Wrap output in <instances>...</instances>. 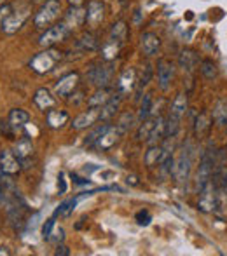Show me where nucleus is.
Listing matches in <instances>:
<instances>
[{
	"mask_svg": "<svg viewBox=\"0 0 227 256\" xmlns=\"http://www.w3.org/2000/svg\"><path fill=\"white\" fill-rule=\"evenodd\" d=\"M133 126V115L129 114V112H126V114H122V117L117 120V124H115V128L119 129V131L122 132V134H126V132L131 129Z\"/></svg>",
	"mask_w": 227,
	"mask_h": 256,
	"instance_id": "nucleus-37",
	"label": "nucleus"
},
{
	"mask_svg": "<svg viewBox=\"0 0 227 256\" xmlns=\"http://www.w3.org/2000/svg\"><path fill=\"white\" fill-rule=\"evenodd\" d=\"M4 4H6V0H0V6H4Z\"/></svg>",
	"mask_w": 227,
	"mask_h": 256,
	"instance_id": "nucleus-50",
	"label": "nucleus"
},
{
	"mask_svg": "<svg viewBox=\"0 0 227 256\" xmlns=\"http://www.w3.org/2000/svg\"><path fill=\"white\" fill-rule=\"evenodd\" d=\"M65 23L70 28L81 26L82 23H86V9H82L81 6H70V10L65 18Z\"/></svg>",
	"mask_w": 227,
	"mask_h": 256,
	"instance_id": "nucleus-20",
	"label": "nucleus"
},
{
	"mask_svg": "<svg viewBox=\"0 0 227 256\" xmlns=\"http://www.w3.org/2000/svg\"><path fill=\"white\" fill-rule=\"evenodd\" d=\"M199 72L206 80H215L218 77V66L213 60L210 58H204V60L199 61Z\"/></svg>",
	"mask_w": 227,
	"mask_h": 256,
	"instance_id": "nucleus-27",
	"label": "nucleus"
},
{
	"mask_svg": "<svg viewBox=\"0 0 227 256\" xmlns=\"http://www.w3.org/2000/svg\"><path fill=\"white\" fill-rule=\"evenodd\" d=\"M175 77V63L171 60L157 61V86L161 91H168Z\"/></svg>",
	"mask_w": 227,
	"mask_h": 256,
	"instance_id": "nucleus-8",
	"label": "nucleus"
},
{
	"mask_svg": "<svg viewBox=\"0 0 227 256\" xmlns=\"http://www.w3.org/2000/svg\"><path fill=\"white\" fill-rule=\"evenodd\" d=\"M4 200V185H2V180H0V202Z\"/></svg>",
	"mask_w": 227,
	"mask_h": 256,
	"instance_id": "nucleus-48",
	"label": "nucleus"
},
{
	"mask_svg": "<svg viewBox=\"0 0 227 256\" xmlns=\"http://www.w3.org/2000/svg\"><path fill=\"white\" fill-rule=\"evenodd\" d=\"M135 218H136V223H138L140 226H147L150 222H152V216H150L149 211H138Z\"/></svg>",
	"mask_w": 227,
	"mask_h": 256,
	"instance_id": "nucleus-39",
	"label": "nucleus"
},
{
	"mask_svg": "<svg viewBox=\"0 0 227 256\" xmlns=\"http://www.w3.org/2000/svg\"><path fill=\"white\" fill-rule=\"evenodd\" d=\"M61 58H63V52L61 51H58L55 48H46V51H41L32 58L28 66H30L32 72H35V74L46 75L55 70V66L61 61Z\"/></svg>",
	"mask_w": 227,
	"mask_h": 256,
	"instance_id": "nucleus-1",
	"label": "nucleus"
},
{
	"mask_svg": "<svg viewBox=\"0 0 227 256\" xmlns=\"http://www.w3.org/2000/svg\"><path fill=\"white\" fill-rule=\"evenodd\" d=\"M217 208V194H215L213 183H206L199 188V200H197V209L201 212H213Z\"/></svg>",
	"mask_w": 227,
	"mask_h": 256,
	"instance_id": "nucleus-9",
	"label": "nucleus"
},
{
	"mask_svg": "<svg viewBox=\"0 0 227 256\" xmlns=\"http://www.w3.org/2000/svg\"><path fill=\"white\" fill-rule=\"evenodd\" d=\"M178 64L187 75H192L196 72V68L199 66V54H197L194 49H182L178 56Z\"/></svg>",
	"mask_w": 227,
	"mask_h": 256,
	"instance_id": "nucleus-13",
	"label": "nucleus"
},
{
	"mask_svg": "<svg viewBox=\"0 0 227 256\" xmlns=\"http://www.w3.org/2000/svg\"><path fill=\"white\" fill-rule=\"evenodd\" d=\"M161 158H163V146L159 145H150V148L145 152V164L149 168L161 164Z\"/></svg>",
	"mask_w": 227,
	"mask_h": 256,
	"instance_id": "nucleus-32",
	"label": "nucleus"
},
{
	"mask_svg": "<svg viewBox=\"0 0 227 256\" xmlns=\"http://www.w3.org/2000/svg\"><path fill=\"white\" fill-rule=\"evenodd\" d=\"M98 37H96L93 32H86V34H82V37L77 40V48L81 49L82 52H91L95 51V49H98Z\"/></svg>",
	"mask_w": 227,
	"mask_h": 256,
	"instance_id": "nucleus-26",
	"label": "nucleus"
},
{
	"mask_svg": "<svg viewBox=\"0 0 227 256\" xmlns=\"http://www.w3.org/2000/svg\"><path fill=\"white\" fill-rule=\"evenodd\" d=\"M187 108H189V100H187V94L178 92V94L175 96V100H173V103H171L170 115H175V117L182 118L183 115H185Z\"/></svg>",
	"mask_w": 227,
	"mask_h": 256,
	"instance_id": "nucleus-25",
	"label": "nucleus"
},
{
	"mask_svg": "<svg viewBox=\"0 0 227 256\" xmlns=\"http://www.w3.org/2000/svg\"><path fill=\"white\" fill-rule=\"evenodd\" d=\"M79 86V74L74 72V74H68L65 77L60 78V82L55 86V96H61V98H67L72 92L77 89Z\"/></svg>",
	"mask_w": 227,
	"mask_h": 256,
	"instance_id": "nucleus-12",
	"label": "nucleus"
},
{
	"mask_svg": "<svg viewBox=\"0 0 227 256\" xmlns=\"http://www.w3.org/2000/svg\"><path fill=\"white\" fill-rule=\"evenodd\" d=\"M28 122H30V114L27 110H23V108H13L9 112V126L13 131L25 128Z\"/></svg>",
	"mask_w": 227,
	"mask_h": 256,
	"instance_id": "nucleus-18",
	"label": "nucleus"
},
{
	"mask_svg": "<svg viewBox=\"0 0 227 256\" xmlns=\"http://www.w3.org/2000/svg\"><path fill=\"white\" fill-rule=\"evenodd\" d=\"M213 166H215V154L211 155L210 150H206V152L201 155L199 169H197V188H201V186H204L206 183L211 182Z\"/></svg>",
	"mask_w": 227,
	"mask_h": 256,
	"instance_id": "nucleus-7",
	"label": "nucleus"
},
{
	"mask_svg": "<svg viewBox=\"0 0 227 256\" xmlns=\"http://www.w3.org/2000/svg\"><path fill=\"white\" fill-rule=\"evenodd\" d=\"M32 9H30V4L28 2H20L18 4V9L16 10H11V14L7 16L6 23L2 26V32L7 35H14L16 32H20L23 28V24L27 23L28 16H30Z\"/></svg>",
	"mask_w": 227,
	"mask_h": 256,
	"instance_id": "nucleus-5",
	"label": "nucleus"
},
{
	"mask_svg": "<svg viewBox=\"0 0 227 256\" xmlns=\"http://www.w3.org/2000/svg\"><path fill=\"white\" fill-rule=\"evenodd\" d=\"M150 78H152V64L147 63L145 66H143V72H142V78H140L138 82V92H142V89L145 88L147 84L150 82Z\"/></svg>",
	"mask_w": 227,
	"mask_h": 256,
	"instance_id": "nucleus-38",
	"label": "nucleus"
},
{
	"mask_svg": "<svg viewBox=\"0 0 227 256\" xmlns=\"http://www.w3.org/2000/svg\"><path fill=\"white\" fill-rule=\"evenodd\" d=\"M98 118H100V108L89 106L88 112H82L81 115H77V117L74 118V122H72V128H74L75 131L88 129V128H91V126L95 124Z\"/></svg>",
	"mask_w": 227,
	"mask_h": 256,
	"instance_id": "nucleus-15",
	"label": "nucleus"
},
{
	"mask_svg": "<svg viewBox=\"0 0 227 256\" xmlns=\"http://www.w3.org/2000/svg\"><path fill=\"white\" fill-rule=\"evenodd\" d=\"M0 169L4 174L13 176L21 169V160L11 150H2L0 152Z\"/></svg>",
	"mask_w": 227,
	"mask_h": 256,
	"instance_id": "nucleus-14",
	"label": "nucleus"
},
{
	"mask_svg": "<svg viewBox=\"0 0 227 256\" xmlns=\"http://www.w3.org/2000/svg\"><path fill=\"white\" fill-rule=\"evenodd\" d=\"M112 61H93L89 64L88 72H86V77L96 88H109V84L112 82L114 77V68H112Z\"/></svg>",
	"mask_w": 227,
	"mask_h": 256,
	"instance_id": "nucleus-2",
	"label": "nucleus"
},
{
	"mask_svg": "<svg viewBox=\"0 0 227 256\" xmlns=\"http://www.w3.org/2000/svg\"><path fill=\"white\" fill-rule=\"evenodd\" d=\"M63 239H65V230L63 228H58L56 232H53L51 237H49V240H55V242H61Z\"/></svg>",
	"mask_w": 227,
	"mask_h": 256,
	"instance_id": "nucleus-42",
	"label": "nucleus"
},
{
	"mask_svg": "<svg viewBox=\"0 0 227 256\" xmlns=\"http://www.w3.org/2000/svg\"><path fill=\"white\" fill-rule=\"evenodd\" d=\"M61 14V2L60 0H46V4H42L39 12L34 18V24L39 30H48L53 23L60 18Z\"/></svg>",
	"mask_w": 227,
	"mask_h": 256,
	"instance_id": "nucleus-3",
	"label": "nucleus"
},
{
	"mask_svg": "<svg viewBox=\"0 0 227 256\" xmlns=\"http://www.w3.org/2000/svg\"><path fill=\"white\" fill-rule=\"evenodd\" d=\"M110 98H112V91H110L109 88H98V91L89 98L88 104L93 108H102Z\"/></svg>",
	"mask_w": 227,
	"mask_h": 256,
	"instance_id": "nucleus-29",
	"label": "nucleus"
},
{
	"mask_svg": "<svg viewBox=\"0 0 227 256\" xmlns=\"http://www.w3.org/2000/svg\"><path fill=\"white\" fill-rule=\"evenodd\" d=\"M110 128V124H107V120L103 122V124L96 126L95 129H91V132H89L88 136H86L84 140V145L86 146H96V143H98V140L102 138L103 134L107 132V129Z\"/></svg>",
	"mask_w": 227,
	"mask_h": 256,
	"instance_id": "nucleus-31",
	"label": "nucleus"
},
{
	"mask_svg": "<svg viewBox=\"0 0 227 256\" xmlns=\"http://www.w3.org/2000/svg\"><path fill=\"white\" fill-rule=\"evenodd\" d=\"M192 157H194V148L190 143H185V145L180 148L178 157H176V162L173 166V176L178 183H187L189 180V172L190 168H192Z\"/></svg>",
	"mask_w": 227,
	"mask_h": 256,
	"instance_id": "nucleus-4",
	"label": "nucleus"
},
{
	"mask_svg": "<svg viewBox=\"0 0 227 256\" xmlns=\"http://www.w3.org/2000/svg\"><path fill=\"white\" fill-rule=\"evenodd\" d=\"M46 120L51 129H61L68 122V114L65 110H48Z\"/></svg>",
	"mask_w": 227,
	"mask_h": 256,
	"instance_id": "nucleus-23",
	"label": "nucleus"
},
{
	"mask_svg": "<svg viewBox=\"0 0 227 256\" xmlns=\"http://www.w3.org/2000/svg\"><path fill=\"white\" fill-rule=\"evenodd\" d=\"M13 152L18 158H20V160H27V158L34 154V142H32L28 136H23V138H20L16 142Z\"/></svg>",
	"mask_w": 227,
	"mask_h": 256,
	"instance_id": "nucleus-19",
	"label": "nucleus"
},
{
	"mask_svg": "<svg viewBox=\"0 0 227 256\" xmlns=\"http://www.w3.org/2000/svg\"><path fill=\"white\" fill-rule=\"evenodd\" d=\"M30 2H41V0H30Z\"/></svg>",
	"mask_w": 227,
	"mask_h": 256,
	"instance_id": "nucleus-51",
	"label": "nucleus"
},
{
	"mask_svg": "<svg viewBox=\"0 0 227 256\" xmlns=\"http://www.w3.org/2000/svg\"><path fill=\"white\" fill-rule=\"evenodd\" d=\"M55 254H56V256H68V254H70V251H68V248H67V246H60V244H58Z\"/></svg>",
	"mask_w": 227,
	"mask_h": 256,
	"instance_id": "nucleus-43",
	"label": "nucleus"
},
{
	"mask_svg": "<svg viewBox=\"0 0 227 256\" xmlns=\"http://www.w3.org/2000/svg\"><path fill=\"white\" fill-rule=\"evenodd\" d=\"M136 176H128V183H131V185H138V182H136Z\"/></svg>",
	"mask_w": 227,
	"mask_h": 256,
	"instance_id": "nucleus-47",
	"label": "nucleus"
},
{
	"mask_svg": "<svg viewBox=\"0 0 227 256\" xmlns=\"http://www.w3.org/2000/svg\"><path fill=\"white\" fill-rule=\"evenodd\" d=\"M72 180H74L75 185H89V180L81 178V176H77V174H72Z\"/></svg>",
	"mask_w": 227,
	"mask_h": 256,
	"instance_id": "nucleus-44",
	"label": "nucleus"
},
{
	"mask_svg": "<svg viewBox=\"0 0 227 256\" xmlns=\"http://www.w3.org/2000/svg\"><path fill=\"white\" fill-rule=\"evenodd\" d=\"M180 122H182V118L175 117V115H170V117H168V120H166V136L168 138H175V136L178 134Z\"/></svg>",
	"mask_w": 227,
	"mask_h": 256,
	"instance_id": "nucleus-36",
	"label": "nucleus"
},
{
	"mask_svg": "<svg viewBox=\"0 0 227 256\" xmlns=\"http://www.w3.org/2000/svg\"><path fill=\"white\" fill-rule=\"evenodd\" d=\"M65 190H67V183H65V176L63 172L60 174V194H65Z\"/></svg>",
	"mask_w": 227,
	"mask_h": 256,
	"instance_id": "nucleus-45",
	"label": "nucleus"
},
{
	"mask_svg": "<svg viewBox=\"0 0 227 256\" xmlns=\"http://www.w3.org/2000/svg\"><path fill=\"white\" fill-rule=\"evenodd\" d=\"M109 38H112V40L119 42L122 46L126 44V40H128V24H126V21H115L112 28H110Z\"/></svg>",
	"mask_w": 227,
	"mask_h": 256,
	"instance_id": "nucleus-24",
	"label": "nucleus"
},
{
	"mask_svg": "<svg viewBox=\"0 0 227 256\" xmlns=\"http://www.w3.org/2000/svg\"><path fill=\"white\" fill-rule=\"evenodd\" d=\"M84 0H68V6H82Z\"/></svg>",
	"mask_w": 227,
	"mask_h": 256,
	"instance_id": "nucleus-46",
	"label": "nucleus"
},
{
	"mask_svg": "<svg viewBox=\"0 0 227 256\" xmlns=\"http://www.w3.org/2000/svg\"><path fill=\"white\" fill-rule=\"evenodd\" d=\"M140 49L145 58H154L161 49V37L154 32H145L140 37Z\"/></svg>",
	"mask_w": 227,
	"mask_h": 256,
	"instance_id": "nucleus-11",
	"label": "nucleus"
},
{
	"mask_svg": "<svg viewBox=\"0 0 227 256\" xmlns=\"http://www.w3.org/2000/svg\"><path fill=\"white\" fill-rule=\"evenodd\" d=\"M11 10H13V6H11V4H4V6H0V30H2L4 23H6L7 16L11 14Z\"/></svg>",
	"mask_w": 227,
	"mask_h": 256,
	"instance_id": "nucleus-41",
	"label": "nucleus"
},
{
	"mask_svg": "<svg viewBox=\"0 0 227 256\" xmlns=\"http://www.w3.org/2000/svg\"><path fill=\"white\" fill-rule=\"evenodd\" d=\"M121 49H122V44H119V42L112 40V38H107L105 44L102 46V60L114 61L115 58L119 56Z\"/></svg>",
	"mask_w": 227,
	"mask_h": 256,
	"instance_id": "nucleus-28",
	"label": "nucleus"
},
{
	"mask_svg": "<svg viewBox=\"0 0 227 256\" xmlns=\"http://www.w3.org/2000/svg\"><path fill=\"white\" fill-rule=\"evenodd\" d=\"M70 32H72V28L68 26L65 21L53 24L48 30H44V34L39 37V46H42V48H55L56 44L63 42L65 38L70 35Z\"/></svg>",
	"mask_w": 227,
	"mask_h": 256,
	"instance_id": "nucleus-6",
	"label": "nucleus"
},
{
	"mask_svg": "<svg viewBox=\"0 0 227 256\" xmlns=\"http://www.w3.org/2000/svg\"><path fill=\"white\" fill-rule=\"evenodd\" d=\"M105 20V6L100 0H91L88 4L86 9V24H89L91 28H96L98 24L103 23Z\"/></svg>",
	"mask_w": 227,
	"mask_h": 256,
	"instance_id": "nucleus-10",
	"label": "nucleus"
},
{
	"mask_svg": "<svg viewBox=\"0 0 227 256\" xmlns=\"http://www.w3.org/2000/svg\"><path fill=\"white\" fill-rule=\"evenodd\" d=\"M215 124L217 126H225L227 124V102L225 100H218L213 104V112H211Z\"/></svg>",
	"mask_w": 227,
	"mask_h": 256,
	"instance_id": "nucleus-30",
	"label": "nucleus"
},
{
	"mask_svg": "<svg viewBox=\"0 0 227 256\" xmlns=\"http://www.w3.org/2000/svg\"><path fill=\"white\" fill-rule=\"evenodd\" d=\"M135 82H136V70L131 66L126 68L117 80V91L121 94H129L133 91V88H135Z\"/></svg>",
	"mask_w": 227,
	"mask_h": 256,
	"instance_id": "nucleus-16",
	"label": "nucleus"
},
{
	"mask_svg": "<svg viewBox=\"0 0 227 256\" xmlns=\"http://www.w3.org/2000/svg\"><path fill=\"white\" fill-rule=\"evenodd\" d=\"M121 134H122V132L119 131L117 128H112V126H110V128L107 129L105 134L98 140V143H96V148H102V150L112 148L115 143H117V140H119V136H121Z\"/></svg>",
	"mask_w": 227,
	"mask_h": 256,
	"instance_id": "nucleus-22",
	"label": "nucleus"
},
{
	"mask_svg": "<svg viewBox=\"0 0 227 256\" xmlns=\"http://www.w3.org/2000/svg\"><path fill=\"white\" fill-rule=\"evenodd\" d=\"M210 126H211L210 117H208L206 114H199L196 118V124H194V132H196V136H203L204 132L210 129Z\"/></svg>",
	"mask_w": 227,
	"mask_h": 256,
	"instance_id": "nucleus-34",
	"label": "nucleus"
},
{
	"mask_svg": "<svg viewBox=\"0 0 227 256\" xmlns=\"http://www.w3.org/2000/svg\"><path fill=\"white\" fill-rule=\"evenodd\" d=\"M156 122H157V117L142 120V126H140V129H138V140L140 142H147V140H149V136L152 134L154 128H156Z\"/></svg>",
	"mask_w": 227,
	"mask_h": 256,
	"instance_id": "nucleus-33",
	"label": "nucleus"
},
{
	"mask_svg": "<svg viewBox=\"0 0 227 256\" xmlns=\"http://www.w3.org/2000/svg\"><path fill=\"white\" fill-rule=\"evenodd\" d=\"M121 100H122V94L121 92H117V94H114L109 102L103 104L102 110H100V120H109V118H112L115 115V112L119 110Z\"/></svg>",
	"mask_w": 227,
	"mask_h": 256,
	"instance_id": "nucleus-21",
	"label": "nucleus"
},
{
	"mask_svg": "<svg viewBox=\"0 0 227 256\" xmlns=\"http://www.w3.org/2000/svg\"><path fill=\"white\" fill-rule=\"evenodd\" d=\"M150 112H152V96L150 94H145L142 100V104H140V112H138V120H145L149 118Z\"/></svg>",
	"mask_w": 227,
	"mask_h": 256,
	"instance_id": "nucleus-35",
	"label": "nucleus"
},
{
	"mask_svg": "<svg viewBox=\"0 0 227 256\" xmlns=\"http://www.w3.org/2000/svg\"><path fill=\"white\" fill-rule=\"evenodd\" d=\"M34 103L39 106V110L46 112V110H51V108L55 106L56 100H55V96L51 94V91H49V89L41 88V89H37V91H35Z\"/></svg>",
	"mask_w": 227,
	"mask_h": 256,
	"instance_id": "nucleus-17",
	"label": "nucleus"
},
{
	"mask_svg": "<svg viewBox=\"0 0 227 256\" xmlns=\"http://www.w3.org/2000/svg\"><path fill=\"white\" fill-rule=\"evenodd\" d=\"M53 228H55V216L49 218L48 222L44 223V226H42V237H44L46 240H49V237H51V234H53Z\"/></svg>",
	"mask_w": 227,
	"mask_h": 256,
	"instance_id": "nucleus-40",
	"label": "nucleus"
},
{
	"mask_svg": "<svg viewBox=\"0 0 227 256\" xmlns=\"http://www.w3.org/2000/svg\"><path fill=\"white\" fill-rule=\"evenodd\" d=\"M2 254L7 256V254H11V253H9V250H7V248H0V256H2Z\"/></svg>",
	"mask_w": 227,
	"mask_h": 256,
	"instance_id": "nucleus-49",
	"label": "nucleus"
}]
</instances>
